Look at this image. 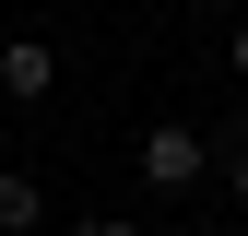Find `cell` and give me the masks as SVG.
Segmentation results:
<instances>
[{"label": "cell", "mask_w": 248, "mask_h": 236, "mask_svg": "<svg viewBox=\"0 0 248 236\" xmlns=\"http://www.w3.org/2000/svg\"><path fill=\"white\" fill-rule=\"evenodd\" d=\"M142 177H154V189H189V177H213V142L166 118V130H142Z\"/></svg>", "instance_id": "cell-1"}, {"label": "cell", "mask_w": 248, "mask_h": 236, "mask_svg": "<svg viewBox=\"0 0 248 236\" xmlns=\"http://www.w3.org/2000/svg\"><path fill=\"white\" fill-rule=\"evenodd\" d=\"M47 83H59V59H47L36 36H12V47H0V95H12V106H36Z\"/></svg>", "instance_id": "cell-2"}, {"label": "cell", "mask_w": 248, "mask_h": 236, "mask_svg": "<svg viewBox=\"0 0 248 236\" xmlns=\"http://www.w3.org/2000/svg\"><path fill=\"white\" fill-rule=\"evenodd\" d=\"M36 224H47V189L24 165H0V236H36Z\"/></svg>", "instance_id": "cell-3"}, {"label": "cell", "mask_w": 248, "mask_h": 236, "mask_svg": "<svg viewBox=\"0 0 248 236\" xmlns=\"http://www.w3.org/2000/svg\"><path fill=\"white\" fill-rule=\"evenodd\" d=\"M83 236H154V224H130V213H83Z\"/></svg>", "instance_id": "cell-4"}, {"label": "cell", "mask_w": 248, "mask_h": 236, "mask_svg": "<svg viewBox=\"0 0 248 236\" xmlns=\"http://www.w3.org/2000/svg\"><path fill=\"white\" fill-rule=\"evenodd\" d=\"M225 189H236V213H248V142H236V154H225Z\"/></svg>", "instance_id": "cell-5"}, {"label": "cell", "mask_w": 248, "mask_h": 236, "mask_svg": "<svg viewBox=\"0 0 248 236\" xmlns=\"http://www.w3.org/2000/svg\"><path fill=\"white\" fill-rule=\"evenodd\" d=\"M236 83H248V24H236Z\"/></svg>", "instance_id": "cell-6"}]
</instances>
